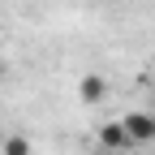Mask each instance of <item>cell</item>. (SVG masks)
<instances>
[{"label": "cell", "mask_w": 155, "mask_h": 155, "mask_svg": "<svg viewBox=\"0 0 155 155\" xmlns=\"http://www.w3.org/2000/svg\"><path fill=\"white\" fill-rule=\"evenodd\" d=\"M78 99H82V104H104L108 99V78L104 73H82V82H78Z\"/></svg>", "instance_id": "cell-3"}, {"label": "cell", "mask_w": 155, "mask_h": 155, "mask_svg": "<svg viewBox=\"0 0 155 155\" xmlns=\"http://www.w3.org/2000/svg\"><path fill=\"white\" fill-rule=\"evenodd\" d=\"M5 73H9V65H5V61H0V82H5Z\"/></svg>", "instance_id": "cell-5"}, {"label": "cell", "mask_w": 155, "mask_h": 155, "mask_svg": "<svg viewBox=\"0 0 155 155\" xmlns=\"http://www.w3.org/2000/svg\"><path fill=\"white\" fill-rule=\"evenodd\" d=\"M121 125L129 129L134 147H147V142H155V112H142V108H134V112H125V116H121Z\"/></svg>", "instance_id": "cell-1"}, {"label": "cell", "mask_w": 155, "mask_h": 155, "mask_svg": "<svg viewBox=\"0 0 155 155\" xmlns=\"http://www.w3.org/2000/svg\"><path fill=\"white\" fill-rule=\"evenodd\" d=\"M151 86H155V73H151Z\"/></svg>", "instance_id": "cell-6"}, {"label": "cell", "mask_w": 155, "mask_h": 155, "mask_svg": "<svg viewBox=\"0 0 155 155\" xmlns=\"http://www.w3.org/2000/svg\"><path fill=\"white\" fill-rule=\"evenodd\" d=\"M30 138H22V134H9L5 142H0V155H30Z\"/></svg>", "instance_id": "cell-4"}, {"label": "cell", "mask_w": 155, "mask_h": 155, "mask_svg": "<svg viewBox=\"0 0 155 155\" xmlns=\"http://www.w3.org/2000/svg\"><path fill=\"white\" fill-rule=\"evenodd\" d=\"M99 147L112 151V155H129L134 151V138H129V129L121 121H108V125H99Z\"/></svg>", "instance_id": "cell-2"}]
</instances>
